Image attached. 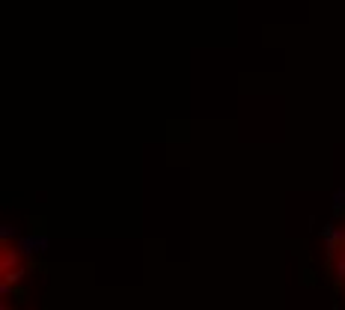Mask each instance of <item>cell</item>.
<instances>
[{"label":"cell","instance_id":"1","mask_svg":"<svg viewBox=\"0 0 345 310\" xmlns=\"http://www.w3.org/2000/svg\"><path fill=\"white\" fill-rule=\"evenodd\" d=\"M339 269H342V280H345V239H342V248H339Z\"/></svg>","mask_w":345,"mask_h":310}]
</instances>
